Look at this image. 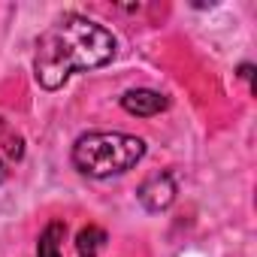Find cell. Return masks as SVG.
Instances as JSON below:
<instances>
[{"label":"cell","mask_w":257,"mask_h":257,"mask_svg":"<svg viewBox=\"0 0 257 257\" xmlns=\"http://www.w3.org/2000/svg\"><path fill=\"white\" fill-rule=\"evenodd\" d=\"M115 58V37L85 19V16H64L37 40L34 73L46 91L61 88L76 70H97Z\"/></svg>","instance_id":"6da1fadb"},{"label":"cell","mask_w":257,"mask_h":257,"mask_svg":"<svg viewBox=\"0 0 257 257\" xmlns=\"http://www.w3.org/2000/svg\"><path fill=\"white\" fill-rule=\"evenodd\" d=\"M146 155V143L131 134L94 131L76 140L73 146V167L91 179H109L118 173L134 170Z\"/></svg>","instance_id":"7a4b0ae2"},{"label":"cell","mask_w":257,"mask_h":257,"mask_svg":"<svg viewBox=\"0 0 257 257\" xmlns=\"http://www.w3.org/2000/svg\"><path fill=\"white\" fill-rule=\"evenodd\" d=\"M137 197H140V203H143L149 212H164V209L176 200V179H173L170 173H155V176H149V179L140 185Z\"/></svg>","instance_id":"3957f363"},{"label":"cell","mask_w":257,"mask_h":257,"mask_svg":"<svg viewBox=\"0 0 257 257\" xmlns=\"http://www.w3.org/2000/svg\"><path fill=\"white\" fill-rule=\"evenodd\" d=\"M25 158V140L16 127L0 118V185L10 179V173L16 170V164Z\"/></svg>","instance_id":"277c9868"},{"label":"cell","mask_w":257,"mask_h":257,"mask_svg":"<svg viewBox=\"0 0 257 257\" xmlns=\"http://www.w3.org/2000/svg\"><path fill=\"white\" fill-rule=\"evenodd\" d=\"M121 106L124 112H131V115H140V118H152V115H161L170 100L161 94V91H152V88H134V91H127L121 97Z\"/></svg>","instance_id":"5b68a950"},{"label":"cell","mask_w":257,"mask_h":257,"mask_svg":"<svg viewBox=\"0 0 257 257\" xmlns=\"http://www.w3.org/2000/svg\"><path fill=\"white\" fill-rule=\"evenodd\" d=\"M64 239H67V224L64 221H52L40 242H37V257H61L64 254Z\"/></svg>","instance_id":"8992f818"},{"label":"cell","mask_w":257,"mask_h":257,"mask_svg":"<svg viewBox=\"0 0 257 257\" xmlns=\"http://www.w3.org/2000/svg\"><path fill=\"white\" fill-rule=\"evenodd\" d=\"M103 242H106V233L100 227H94V224L82 227L79 236H76V257H97Z\"/></svg>","instance_id":"52a82bcc"}]
</instances>
